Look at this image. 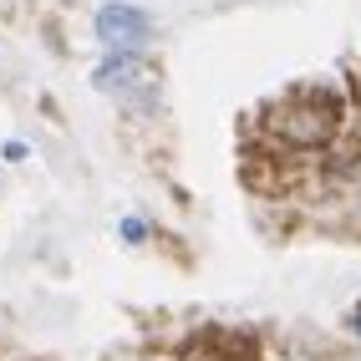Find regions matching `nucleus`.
I'll list each match as a JSON object with an SVG mask.
<instances>
[{
    "label": "nucleus",
    "instance_id": "nucleus-1",
    "mask_svg": "<svg viewBox=\"0 0 361 361\" xmlns=\"http://www.w3.org/2000/svg\"><path fill=\"white\" fill-rule=\"evenodd\" d=\"M92 87L133 112H148L158 102V71H153L148 51H102L97 71H92Z\"/></svg>",
    "mask_w": 361,
    "mask_h": 361
},
{
    "label": "nucleus",
    "instance_id": "nucleus-2",
    "mask_svg": "<svg viewBox=\"0 0 361 361\" xmlns=\"http://www.w3.org/2000/svg\"><path fill=\"white\" fill-rule=\"evenodd\" d=\"M153 16L133 6V0H102L92 11V36H97L102 51H148L153 46Z\"/></svg>",
    "mask_w": 361,
    "mask_h": 361
},
{
    "label": "nucleus",
    "instance_id": "nucleus-3",
    "mask_svg": "<svg viewBox=\"0 0 361 361\" xmlns=\"http://www.w3.org/2000/svg\"><path fill=\"white\" fill-rule=\"evenodd\" d=\"M280 117H285V137H295V142H326L336 128H341V102H336V92H326V87H305V92H295L290 102L280 107Z\"/></svg>",
    "mask_w": 361,
    "mask_h": 361
},
{
    "label": "nucleus",
    "instance_id": "nucleus-4",
    "mask_svg": "<svg viewBox=\"0 0 361 361\" xmlns=\"http://www.w3.org/2000/svg\"><path fill=\"white\" fill-rule=\"evenodd\" d=\"M117 234H123L128 245H142V239H148V219H137V214H128V219H117Z\"/></svg>",
    "mask_w": 361,
    "mask_h": 361
},
{
    "label": "nucleus",
    "instance_id": "nucleus-5",
    "mask_svg": "<svg viewBox=\"0 0 361 361\" xmlns=\"http://www.w3.org/2000/svg\"><path fill=\"white\" fill-rule=\"evenodd\" d=\"M351 321H356V331H361V300H356V310H351Z\"/></svg>",
    "mask_w": 361,
    "mask_h": 361
},
{
    "label": "nucleus",
    "instance_id": "nucleus-6",
    "mask_svg": "<svg viewBox=\"0 0 361 361\" xmlns=\"http://www.w3.org/2000/svg\"><path fill=\"white\" fill-rule=\"evenodd\" d=\"M0 6H11V0H0Z\"/></svg>",
    "mask_w": 361,
    "mask_h": 361
}]
</instances>
